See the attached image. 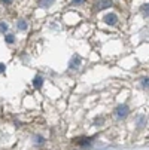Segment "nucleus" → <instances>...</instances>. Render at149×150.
Returning a JSON list of instances; mask_svg holds the SVG:
<instances>
[{"label": "nucleus", "mask_w": 149, "mask_h": 150, "mask_svg": "<svg viewBox=\"0 0 149 150\" xmlns=\"http://www.w3.org/2000/svg\"><path fill=\"white\" fill-rule=\"evenodd\" d=\"M128 107H127V105H119L118 107V109H116V116L118 117H125L127 115H128Z\"/></svg>", "instance_id": "1"}, {"label": "nucleus", "mask_w": 149, "mask_h": 150, "mask_svg": "<svg viewBox=\"0 0 149 150\" xmlns=\"http://www.w3.org/2000/svg\"><path fill=\"white\" fill-rule=\"evenodd\" d=\"M104 21H106V24H109V25H115L116 24V15L115 13H108L104 16Z\"/></svg>", "instance_id": "2"}, {"label": "nucleus", "mask_w": 149, "mask_h": 150, "mask_svg": "<svg viewBox=\"0 0 149 150\" xmlns=\"http://www.w3.org/2000/svg\"><path fill=\"white\" fill-rule=\"evenodd\" d=\"M33 85H34V88H40L42 85H43V77H42V76H36L34 80H33Z\"/></svg>", "instance_id": "3"}, {"label": "nucleus", "mask_w": 149, "mask_h": 150, "mask_svg": "<svg viewBox=\"0 0 149 150\" xmlns=\"http://www.w3.org/2000/svg\"><path fill=\"white\" fill-rule=\"evenodd\" d=\"M52 2H54V0H39L37 3H39V6H40V8H49Z\"/></svg>", "instance_id": "4"}, {"label": "nucleus", "mask_w": 149, "mask_h": 150, "mask_svg": "<svg viewBox=\"0 0 149 150\" xmlns=\"http://www.w3.org/2000/svg\"><path fill=\"white\" fill-rule=\"evenodd\" d=\"M109 6H112V2H111V0H101L98 9H104V8H109Z\"/></svg>", "instance_id": "5"}, {"label": "nucleus", "mask_w": 149, "mask_h": 150, "mask_svg": "<svg viewBox=\"0 0 149 150\" xmlns=\"http://www.w3.org/2000/svg\"><path fill=\"white\" fill-rule=\"evenodd\" d=\"M79 57H76V58H73L72 61H70V69H78L79 67Z\"/></svg>", "instance_id": "6"}, {"label": "nucleus", "mask_w": 149, "mask_h": 150, "mask_svg": "<svg viewBox=\"0 0 149 150\" xmlns=\"http://www.w3.org/2000/svg\"><path fill=\"white\" fill-rule=\"evenodd\" d=\"M16 25H18V28H19V30H27V23H26L24 19H19Z\"/></svg>", "instance_id": "7"}, {"label": "nucleus", "mask_w": 149, "mask_h": 150, "mask_svg": "<svg viewBox=\"0 0 149 150\" xmlns=\"http://www.w3.org/2000/svg\"><path fill=\"white\" fill-rule=\"evenodd\" d=\"M6 42H8V43H14V42H15V37H14L12 34H8V36H6Z\"/></svg>", "instance_id": "8"}, {"label": "nucleus", "mask_w": 149, "mask_h": 150, "mask_svg": "<svg viewBox=\"0 0 149 150\" xmlns=\"http://www.w3.org/2000/svg\"><path fill=\"white\" fill-rule=\"evenodd\" d=\"M0 31H2V33H6V31H8V25H6L5 23L0 24Z\"/></svg>", "instance_id": "9"}, {"label": "nucleus", "mask_w": 149, "mask_h": 150, "mask_svg": "<svg viewBox=\"0 0 149 150\" xmlns=\"http://www.w3.org/2000/svg\"><path fill=\"white\" fill-rule=\"evenodd\" d=\"M142 12L145 13V16H148V3H146V5L142 8Z\"/></svg>", "instance_id": "10"}, {"label": "nucleus", "mask_w": 149, "mask_h": 150, "mask_svg": "<svg viewBox=\"0 0 149 150\" xmlns=\"http://www.w3.org/2000/svg\"><path fill=\"white\" fill-rule=\"evenodd\" d=\"M83 2H85V0H72V5H81Z\"/></svg>", "instance_id": "11"}, {"label": "nucleus", "mask_w": 149, "mask_h": 150, "mask_svg": "<svg viewBox=\"0 0 149 150\" xmlns=\"http://www.w3.org/2000/svg\"><path fill=\"white\" fill-rule=\"evenodd\" d=\"M142 85H143V88H148V77H146V79H143Z\"/></svg>", "instance_id": "12"}, {"label": "nucleus", "mask_w": 149, "mask_h": 150, "mask_svg": "<svg viewBox=\"0 0 149 150\" xmlns=\"http://www.w3.org/2000/svg\"><path fill=\"white\" fill-rule=\"evenodd\" d=\"M5 69H6V67L3 66V64H0V73H2V71H5Z\"/></svg>", "instance_id": "13"}, {"label": "nucleus", "mask_w": 149, "mask_h": 150, "mask_svg": "<svg viewBox=\"0 0 149 150\" xmlns=\"http://www.w3.org/2000/svg\"><path fill=\"white\" fill-rule=\"evenodd\" d=\"M36 141H39V143H42V141H43V138H42V137H36Z\"/></svg>", "instance_id": "14"}, {"label": "nucleus", "mask_w": 149, "mask_h": 150, "mask_svg": "<svg viewBox=\"0 0 149 150\" xmlns=\"http://www.w3.org/2000/svg\"><path fill=\"white\" fill-rule=\"evenodd\" d=\"M3 2H5V3H11V2H12V0H3Z\"/></svg>", "instance_id": "15"}]
</instances>
